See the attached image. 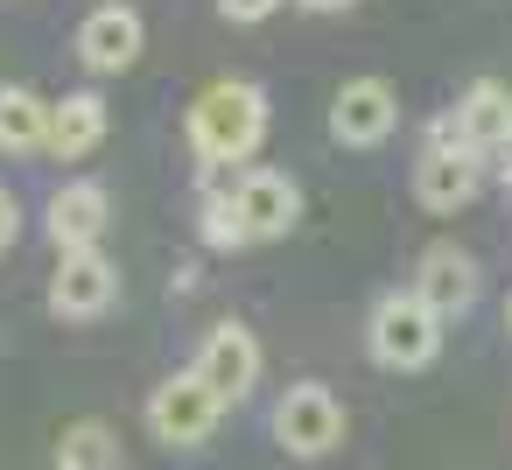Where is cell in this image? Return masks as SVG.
I'll list each match as a JSON object with an SVG mask.
<instances>
[{
    "label": "cell",
    "instance_id": "cell-1",
    "mask_svg": "<svg viewBox=\"0 0 512 470\" xmlns=\"http://www.w3.org/2000/svg\"><path fill=\"white\" fill-rule=\"evenodd\" d=\"M183 134H190L197 169H246L253 148L267 141V92L253 78H218L197 92Z\"/></svg>",
    "mask_w": 512,
    "mask_h": 470
},
{
    "label": "cell",
    "instance_id": "cell-2",
    "mask_svg": "<svg viewBox=\"0 0 512 470\" xmlns=\"http://www.w3.org/2000/svg\"><path fill=\"white\" fill-rule=\"evenodd\" d=\"M365 351H372V365H386V372H421V365H435V351H442V316H435L414 288H393V295L372 302Z\"/></svg>",
    "mask_w": 512,
    "mask_h": 470
},
{
    "label": "cell",
    "instance_id": "cell-3",
    "mask_svg": "<svg viewBox=\"0 0 512 470\" xmlns=\"http://www.w3.org/2000/svg\"><path fill=\"white\" fill-rule=\"evenodd\" d=\"M274 442H281L288 456H302V463L330 456V449L344 442V400H337L330 386H316V379L288 386V393L274 400Z\"/></svg>",
    "mask_w": 512,
    "mask_h": 470
},
{
    "label": "cell",
    "instance_id": "cell-4",
    "mask_svg": "<svg viewBox=\"0 0 512 470\" xmlns=\"http://www.w3.org/2000/svg\"><path fill=\"white\" fill-rule=\"evenodd\" d=\"M218 414H225V400H218L197 372H176V379H162V386L148 393V435L169 442V449H197V442H211Z\"/></svg>",
    "mask_w": 512,
    "mask_h": 470
},
{
    "label": "cell",
    "instance_id": "cell-5",
    "mask_svg": "<svg viewBox=\"0 0 512 470\" xmlns=\"http://www.w3.org/2000/svg\"><path fill=\"white\" fill-rule=\"evenodd\" d=\"M225 407H239L253 386H260V337L239 323V316H225V323H211V337H204V351H197V365H190Z\"/></svg>",
    "mask_w": 512,
    "mask_h": 470
},
{
    "label": "cell",
    "instance_id": "cell-6",
    "mask_svg": "<svg viewBox=\"0 0 512 470\" xmlns=\"http://www.w3.org/2000/svg\"><path fill=\"white\" fill-rule=\"evenodd\" d=\"M113 302H120V267H113L106 253H57L50 309H57L64 323H99Z\"/></svg>",
    "mask_w": 512,
    "mask_h": 470
},
{
    "label": "cell",
    "instance_id": "cell-7",
    "mask_svg": "<svg viewBox=\"0 0 512 470\" xmlns=\"http://www.w3.org/2000/svg\"><path fill=\"white\" fill-rule=\"evenodd\" d=\"M393 127H400V92L386 78H351L330 99V141L337 148H379Z\"/></svg>",
    "mask_w": 512,
    "mask_h": 470
},
{
    "label": "cell",
    "instance_id": "cell-8",
    "mask_svg": "<svg viewBox=\"0 0 512 470\" xmlns=\"http://www.w3.org/2000/svg\"><path fill=\"white\" fill-rule=\"evenodd\" d=\"M106 225H113V197H106V183H92V176H78V183H64V190H50V211H43V232H50V246H57V253H99V239H106Z\"/></svg>",
    "mask_w": 512,
    "mask_h": 470
},
{
    "label": "cell",
    "instance_id": "cell-9",
    "mask_svg": "<svg viewBox=\"0 0 512 470\" xmlns=\"http://www.w3.org/2000/svg\"><path fill=\"white\" fill-rule=\"evenodd\" d=\"M407 288H414V295L449 323V316H463V309L477 302V288H484V281H477V260H470L456 239H435V246L414 260V281H407Z\"/></svg>",
    "mask_w": 512,
    "mask_h": 470
},
{
    "label": "cell",
    "instance_id": "cell-10",
    "mask_svg": "<svg viewBox=\"0 0 512 470\" xmlns=\"http://www.w3.org/2000/svg\"><path fill=\"white\" fill-rule=\"evenodd\" d=\"M141 57V15L127 8V0H106V8H92L85 22H78V64L92 71V78H113V71H127Z\"/></svg>",
    "mask_w": 512,
    "mask_h": 470
},
{
    "label": "cell",
    "instance_id": "cell-11",
    "mask_svg": "<svg viewBox=\"0 0 512 470\" xmlns=\"http://www.w3.org/2000/svg\"><path fill=\"white\" fill-rule=\"evenodd\" d=\"M477 183H484V162L463 155V148H421V162H414V204L435 211V218L463 211L477 197Z\"/></svg>",
    "mask_w": 512,
    "mask_h": 470
},
{
    "label": "cell",
    "instance_id": "cell-12",
    "mask_svg": "<svg viewBox=\"0 0 512 470\" xmlns=\"http://www.w3.org/2000/svg\"><path fill=\"white\" fill-rule=\"evenodd\" d=\"M456 127H463V148H470L477 162L512 155V85L477 78V85L456 99Z\"/></svg>",
    "mask_w": 512,
    "mask_h": 470
},
{
    "label": "cell",
    "instance_id": "cell-13",
    "mask_svg": "<svg viewBox=\"0 0 512 470\" xmlns=\"http://www.w3.org/2000/svg\"><path fill=\"white\" fill-rule=\"evenodd\" d=\"M239 218H246L253 246H260V239H288L295 218H302V190H295V176H281V169H246Z\"/></svg>",
    "mask_w": 512,
    "mask_h": 470
},
{
    "label": "cell",
    "instance_id": "cell-14",
    "mask_svg": "<svg viewBox=\"0 0 512 470\" xmlns=\"http://www.w3.org/2000/svg\"><path fill=\"white\" fill-rule=\"evenodd\" d=\"M106 127H113V113H106L99 92H64V99L50 106V155H57V162H85V155L106 141Z\"/></svg>",
    "mask_w": 512,
    "mask_h": 470
},
{
    "label": "cell",
    "instance_id": "cell-15",
    "mask_svg": "<svg viewBox=\"0 0 512 470\" xmlns=\"http://www.w3.org/2000/svg\"><path fill=\"white\" fill-rule=\"evenodd\" d=\"M0 155H50V99L0 85Z\"/></svg>",
    "mask_w": 512,
    "mask_h": 470
},
{
    "label": "cell",
    "instance_id": "cell-16",
    "mask_svg": "<svg viewBox=\"0 0 512 470\" xmlns=\"http://www.w3.org/2000/svg\"><path fill=\"white\" fill-rule=\"evenodd\" d=\"M120 463H127V449L106 421H71L57 435V456H50V470H120Z\"/></svg>",
    "mask_w": 512,
    "mask_h": 470
},
{
    "label": "cell",
    "instance_id": "cell-17",
    "mask_svg": "<svg viewBox=\"0 0 512 470\" xmlns=\"http://www.w3.org/2000/svg\"><path fill=\"white\" fill-rule=\"evenodd\" d=\"M197 232H204L211 253L253 246V232H246V218H239V197H197Z\"/></svg>",
    "mask_w": 512,
    "mask_h": 470
},
{
    "label": "cell",
    "instance_id": "cell-18",
    "mask_svg": "<svg viewBox=\"0 0 512 470\" xmlns=\"http://www.w3.org/2000/svg\"><path fill=\"white\" fill-rule=\"evenodd\" d=\"M22 239V204H15V190L8 183H0V253H8Z\"/></svg>",
    "mask_w": 512,
    "mask_h": 470
},
{
    "label": "cell",
    "instance_id": "cell-19",
    "mask_svg": "<svg viewBox=\"0 0 512 470\" xmlns=\"http://www.w3.org/2000/svg\"><path fill=\"white\" fill-rule=\"evenodd\" d=\"M274 8H281V0H218V15H225V22H267Z\"/></svg>",
    "mask_w": 512,
    "mask_h": 470
},
{
    "label": "cell",
    "instance_id": "cell-20",
    "mask_svg": "<svg viewBox=\"0 0 512 470\" xmlns=\"http://www.w3.org/2000/svg\"><path fill=\"white\" fill-rule=\"evenodd\" d=\"M302 8H309V15H344L351 0H302Z\"/></svg>",
    "mask_w": 512,
    "mask_h": 470
},
{
    "label": "cell",
    "instance_id": "cell-21",
    "mask_svg": "<svg viewBox=\"0 0 512 470\" xmlns=\"http://www.w3.org/2000/svg\"><path fill=\"white\" fill-rule=\"evenodd\" d=\"M505 190H512V155H505Z\"/></svg>",
    "mask_w": 512,
    "mask_h": 470
},
{
    "label": "cell",
    "instance_id": "cell-22",
    "mask_svg": "<svg viewBox=\"0 0 512 470\" xmlns=\"http://www.w3.org/2000/svg\"><path fill=\"white\" fill-rule=\"evenodd\" d=\"M505 330H512V302H505Z\"/></svg>",
    "mask_w": 512,
    "mask_h": 470
}]
</instances>
